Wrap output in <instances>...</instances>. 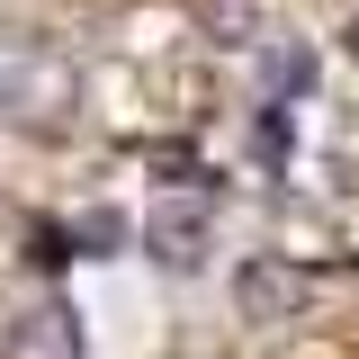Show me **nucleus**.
<instances>
[{
    "label": "nucleus",
    "mask_w": 359,
    "mask_h": 359,
    "mask_svg": "<svg viewBox=\"0 0 359 359\" xmlns=\"http://www.w3.org/2000/svg\"><path fill=\"white\" fill-rule=\"evenodd\" d=\"M81 108V63L54 36H0V117L27 135H63Z\"/></svg>",
    "instance_id": "obj_1"
},
{
    "label": "nucleus",
    "mask_w": 359,
    "mask_h": 359,
    "mask_svg": "<svg viewBox=\"0 0 359 359\" xmlns=\"http://www.w3.org/2000/svg\"><path fill=\"white\" fill-rule=\"evenodd\" d=\"M9 359H90V341H81V314L63 306V297H36V306L9 323Z\"/></svg>",
    "instance_id": "obj_2"
},
{
    "label": "nucleus",
    "mask_w": 359,
    "mask_h": 359,
    "mask_svg": "<svg viewBox=\"0 0 359 359\" xmlns=\"http://www.w3.org/2000/svg\"><path fill=\"white\" fill-rule=\"evenodd\" d=\"M297 306H306V278H297V269H278V261L243 269V314H252V323H278V314H297Z\"/></svg>",
    "instance_id": "obj_3"
},
{
    "label": "nucleus",
    "mask_w": 359,
    "mask_h": 359,
    "mask_svg": "<svg viewBox=\"0 0 359 359\" xmlns=\"http://www.w3.org/2000/svg\"><path fill=\"white\" fill-rule=\"evenodd\" d=\"M341 45H351V54H359V9H351V27H341Z\"/></svg>",
    "instance_id": "obj_4"
}]
</instances>
